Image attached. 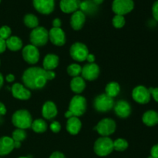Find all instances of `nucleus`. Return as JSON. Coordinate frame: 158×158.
Returning a JSON list of instances; mask_svg holds the SVG:
<instances>
[{
    "label": "nucleus",
    "mask_w": 158,
    "mask_h": 158,
    "mask_svg": "<svg viewBox=\"0 0 158 158\" xmlns=\"http://www.w3.org/2000/svg\"><path fill=\"white\" fill-rule=\"evenodd\" d=\"M46 77L48 80H53L56 77L55 72H53V70H46Z\"/></svg>",
    "instance_id": "40"
},
{
    "label": "nucleus",
    "mask_w": 158,
    "mask_h": 158,
    "mask_svg": "<svg viewBox=\"0 0 158 158\" xmlns=\"http://www.w3.org/2000/svg\"><path fill=\"white\" fill-rule=\"evenodd\" d=\"M6 80L9 83H12V82H13L15 80V77H14L13 74H9V75L6 76Z\"/></svg>",
    "instance_id": "44"
},
{
    "label": "nucleus",
    "mask_w": 158,
    "mask_h": 158,
    "mask_svg": "<svg viewBox=\"0 0 158 158\" xmlns=\"http://www.w3.org/2000/svg\"><path fill=\"white\" fill-rule=\"evenodd\" d=\"M14 147H15V148H19L21 147V143L20 142L14 141Z\"/></svg>",
    "instance_id": "47"
},
{
    "label": "nucleus",
    "mask_w": 158,
    "mask_h": 158,
    "mask_svg": "<svg viewBox=\"0 0 158 158\" xmlns=\"http://www.w3.org/2000/svg\"><path fill=\"white\" fill-rule=\"evenodd\" d=\"M103 1H104V0H93V2H94V4H96V5L102 4V3L103 2Z\"/></svg>",
    "instance_id": "46"
},
{
    "label": "nucleus",
    "mask_w": 158,
    "mask_h": 158,
    "mask_svg": "<svg viewBox=\"0 0 158 158\" xmlns=\"http://www.w3.org/2000/svg\"><path fill=\"white\" fill-rule=\"evenodd\" d=\"M149 91H150V94H151V97H153L154 100L158 103V87L149 88Z\"/></svg>",
    "instance_id": "35"
},
{
    "label": "nucleus",
    "mask_w": 158,
    "mask_h": 158,
    "mask_svg": "<svg viewBox=\"0 0 158 158\" xmlns=\"http://www.w3.org/2000/svg\"><path fill=\"white\" fill-rule=\"evenodd\" d=\"M112 23L114 27L117 28V29H120V28L124 26L126 21H125V18L123 15H116L113 19Z\"/></svg>",
    "instance_id": "32"
},
{
    "label": "nucleus",
    "mask_w": 158,
    "mask_h": 158,
    "mask_svg": "<svg viewBox=\"0 0 158 158\" xmlns=\"http://www.w3.org/2000/svg\"><path fill=\"white\" fill-rule=\"evenodd\" d=\"M151 154L154 158H158V143L151 148Z\"/></svg>",
    "instance_id": "37"
},
{
    "label": "nucleus",
    "mask_w": 158,
    "mask_h": 158,
    "mask_svg": "<svg viewBox=\"0 0 158 158\" xmlns=\"http://www.w3.org/2000/svg\"><path fill=\"white\" fill-rule=\"evenodd\" d=\"M26 137V132L25 130L23 129H19L17 128L16 130L12 132V138L14 141L20 142L21 143L23 140H24Z\"/></svg>",
    "instance_id": "30"
},
{
    "label": "nucleus",
    "mask_w": 158,
    "mask_h": 158,
    "mask_svg": "<svg viewBox=\"0 0 158 158\" xmlns=\"http://www.w3.org/2000/svg\"><path fill=\"white\" fill-rule=\"evenodd\" d=\"M132 97L137 103L140 104H146L151 100V95L149 89L144 86H137L133 89Z\"/></svg>",
    "instance_id": "10"
},
{
    "label": "nucleus",
    "mask_w": 158,
    "mask_h": 158,
    "mask_svg": "<svg viewBox=\"0 0 158 158\" xmlns=\"http://www.w3.org/2000/svg\"><path fill=\"white\" fill-rule=\"evenodd\" d=\"M12 31L8 26H3L0 28V38L6 40L11 36Z\"/></svg>",
    "instance_id": "33"
},
{
    "label": "nucleus",
    "mask_w": 158,
    "mask_h": 158,
    "mask_svg": "<svg viewBox=\"0 0 158 158\" xmlns=\"http://www.w3.org/2000/svg\"><path fill=\"white\" fill-rule=\"evenodd\" d=\"M3 83H4V78H3V76L2 75V73H0V89H1Z\"/></svg>",
    "instance_id": "45"
},
{
    "label": "nucleus",
    "mask_w": 158,
    "mask_h": 158,
    "mask_svg": "<svg viewBox=\"0 0 158 158\" xmlns=\"http://www.w3.org/2000/svg\"><path fill=\"white\" fill-rule=\"evenodd\" d=\"M105 91H106V95L114 98V97H117L120 93V86L119 83H116V82H110L106 85Z\"/></svg>",
    "instance_id": "26"
},
{
    "label": "nucleus",
    "mask_w": 158,
    "mask_h": 158,
    "mask_svg": "<svg viewBox=\"0 0 158 158\" xmlns=\"http://www.w3.org/2000/svg\"><path fill=\"white\" fill-rule=\"evenodd\" d=\"M24 24L27 27L31 29H35L39 26V19L33 14H26L23 19Z\"/></svg>",
    "instance_id": "28"
},
{
    "label": "nucleus",
    "mask_w": 158,
    "mask_h": 158,
    "mask_svg": "<svg viewBox=\"0 0 158 158\" xmlns=\"http://www.w3.org/2000/svg\"><path fill=\"white\" fill-rule=\"evenodd\" d=\"M12 122L14 126L19 129H28L32 125V116L26 110H19L14 113L12 117Z\"/></svg>",
    "instance_id": "2"
},
{
    "label": "nucleus",
    "mask_w": 158,
    "mask_h": 158,
    "mask_svg": "<svg viewBox=\"0 0 158 158\" xmlns=\"http://www.w3.org/2000/svg\"><path fill=\"white\" fill-rule=\"evenodd\" d=\"M43 65L45 70H53L59 65V57L55 54H47L43 60Z\"/></svg>",
    "instance_id": "22"
},
{
    "label": "nucleus",
    "mask_w": 158,
    "mask_h": 158,
    "mask_svg": "<svg viewBox=\"0 0 158 158\" xmlns=\"http://www.w3.org/2000/svg\"><path fill=\"white\" fill-rule=\"evenodd\" d=\"M43 117L46 120H52L57 115V107L52 101H47L43 104L42 108Z\"/></svg>",
    "instance_id": "20"
},
{
    "label": "nucleus",
    "mask_w": 158,
    "mask_h": 158,
    "mask_svg": "<svg viewBox=\"0 0 158 158\" xmlns=\"http://www.w3.org/2000/svg\"><path fill=\"white\" fill-rule=\"evenodd\" d=\"M12 96L15 98L21 100H27L30 98L31 93L27 87H25L23 84L15 83L11 88Z\"/></svg>",
    "instance_id": "15"
},
{
    "label": "nucleus",
    "mask_w": 158,
    "mask_h": 158,
    "mask_svg": "<svg viewBox=\"0 0 158 158\" xmlns=\"http://www.w3.org/2000/svg\"><path fill=\"white\" fill-rule=\"evenodd\" d=\"M49 158H66L65 157V155L61 152H59V151H56V152H53L50 155Z\"/></svg>",
    "instance_id": "39"
},
{
    "label": "nucleus",
    "mask_w": 158,
    "mask_h": 158,
    "mask_svg": "<svg viewBox=\"0 0 158 158\" xmlns=\"http://www.w3.org/2000/svg\"><path fill=\"white\" fill-rule=\"evenodd\" d=\"M31 44L35 46H43L46 44L49 40V32L43 26L33 29L29 35Z\"/></svg>",
    "instance_id": "4"
},
{
    "label": "nucleus",
    "mask_w": 158,
    "mask_h": 158,
    "mask_svg": "<svg viewBox=\"0 0 158 158\" xmlns=\"http://www.w3.org/2000/svg\"><path fill=\"white\" fill-rule=\"evenodd\" d=\"M152 13L154 19L158 22V1H156L154 3L152 7Z\"/></svg>",
    "instance_id": "36"
},
{
    "label": "nucleus",
    "mask_w": 158,
    "mask_h": 158,
    "mask_svg": "<svg viewBox=\"0 0 158 158\" xmlns=\"http://www.w3.org/2000/svg\"><path fill=\"white\" fill-rule=\"evenodd\" d=\"M134 8L133 0H114L112 9L116 15H124L130 13Z\"/></svg>",
    "instance_id": "8"
},
{
    "label": "nucleus",
    "mask_w": 158,
    "mask_h": 158,
    "mask_svg": "<svg viewBox=\"0 0 158 158\" xmlns=\"http://www.w3.org/2000/svg\"><path fill=\"white\" fill-rule=\"evenodd\" d=\"M85 21H86V15L84 12L81 10H77L73 12L70 18L71 27L76 31L80 30L83 27Z\"/></svg>",
    "instance_id": "17"
},
{
    "label": "nucleus",
    "mask_w": 158,
    "mask_h": 158,
    "mask_svg": "<svg viewBox=\"0 0 158 158\" xmlns=\"http://www.w3.org/2000/svg\"><path fill=\"white\" fill-rule=\"evenodd\" d=\"M80 2V0H61L60 6L64 13H73L79 10Z\"/></svg>",
    "instance_id": "18"
},
{
    "label": "nucleus",
    "mask_w": 158,
    "mask_h": 158,
    "mask_svg": "<svg viewBox=\"0 0 158 158\" xmlns=\"http://www.w3.org/2000/svg\"><path fill=\"white\" fill-rule=\"evenodd\" d=\"M0 2H1V0H0Z\"/></svg>",
    "instance_id": "50"
},
{
    "label": "nucleus",
    "mask_w": 158,
    "mask_h": 158,
    "mask_svg": "<svg viewBox=\"0 0 158 158\" xmlns=\"http://www.w3.org/2000/svg\"><path fill=\"white\" fill-rule=\"evenodd\" d=\"M23 57L29 64H35L40 60V52L36 46L33 45H27L23 49Z\"/></svg>",
    "instance_id": "11"
},
{
    "label": "nucleus",
    "mask_w": 158,
    "mask_h": 158,
    "mask_svg": "<svg viewBox=\"0 0 158 158\" xmlns=\"http://www.w3.org/2000/svg\"><path fill=\"white\" fill-rule=\"evenodd\" d=\"M115 114L120 118H127L131 114V106L125 100H119L114 106Z\"/></svg>",
    "instance_id": "16"
},
{
    "label": "nucleus",
    "mask_w": 158,
    "mask_h": 158,
    "mask_svg": "<svg viewBox=\"0 0 158 158\" xmlns=\"http://www.w3.org/2000/svg\"><path fill=\"white\" fill-rule=\"evenodd\" d=\"M6 114V107L2 103L0 102V116H3Z\"/></svg>",
    "instance_id": "42"
},
{
    "label": "nucleus",
    "mask_w": 158,
    "mask_h": 158,
    "mask_svg": "<svg viewBox=\"0 0 158 158\" xmlns=\"http://www.w3.org/2000/svg\"><path fill=\"white\" fill-rule=\"evenodd\" d=\"M142 120L145 125L153 127L158 124V113L155 110H148L143 114Z\"/></svg>",
    "instance_id": "23"
},
{
    "label": "nucleus",
    "mask_w": 158,
    "mask_h": 158,
    "mask_svg": "<svg viewBox=\"0 0 158 158\" xmlns=\"http://www.w3.org/2000/svg\"><path fill=\"white\" fill-rule=\"evenodd\" d=\"M6 49V40H4L3 39L0 38V53H2V52H4Z\"/></svg>",
    "instance_id": "38"
},
{
    "label": "nucleus",
    "mask_w": 158,
    "mask_h": 158,
    "mask_svg": "<svg viewBox=\"0 0 158 158\" xmlns=\"http://www.w3.org/2000/svg\"><path fill=\"white\" fill-rule=\"evenodd\" d=\"M31 127L35 133H43L47 129V123L43 119H37L32 121Z\"/></svg>",
    "instance_id": "27"
},
{
    "label": "nucleus",
    "mask_w": 158,
    "mask_h": 158,
    "mask_svg": "<svg viewBox=\"0 0 158 158\" xmlns=\"http://www.w3.org/2000/svg\"><path fill=\"white\" fill-rule=\"evenodd\" d=\"M14 148V140L12 137L6 136L0 137V156L8 155L13 151Z\"/></svg>",
    "instance_id": "19"
},
{
    "label": "nucleus",
    "mask_w": 158,
    "mask_h": 158,
    "mask_svg": "<svg viewBox=\"0 0 158 158\" xmlns=\"http://www.w3.org/2000/svg\"><path fill=\"white\" fill-rule=\"evenodd\" d=\"M19 158H28V157H19Z\"/></svg>",
    "instance_id": "48"
},
{
    "label": "nucleus",
    "mask_w": 158,
    "mask_h": 158,
    "mask_svg": "<svg viewBox=\"0 0 158 158\" xmlns=\"http://www.w3.org/2000/svg\"><path fill=\"white\" fill-rule=\"evenodd\" d=\"M6 48L11 51H18L22 49L23 47V42L21 39L18 36H10L9 39L6 40Z\"/></svg>",
    "instance_id": "25"
},
{
    "label": "nucleus",
    "mask_w": 158,
    "mask_h": 158,
    "mask_svg": "<svg viewBox=\"0 0 158 158\" xmlns=\"http://www.w3.org/2000/svg\"><path fill=\"white\" fill-rule=\"evenodd\" d=\"M49 127H50V130L53 133H58L61 130V125L60 124L58 121H54L51 123Z\"/></svg>",
    "instance_id": "34"
},
{
    "label": "nucleus",
    "mask_w": 158,
    "mask_h": 158,
    "mask_svg": "<svg viewBox=\"0 0 158 158\" xmlns=\"http://www.w3.org/2000/svg\"><path fill=\"white\" fill-rule=\"evenodd\" d=\"M86 110V100L83 97L77 95L70 100L69 106V111L73 117H80L85 113Z\"/></svg>",
    "instance_id": "5"
},
{
    "label": "nucleus",
    "mask_w": 158,
    "mask_h": 158,
    "mask_svg": "<svg viewBox=\"0 0 158 158\" xmlns=\"http://www.w3.org/2000/svg\"><path fill=\"white\" fill-rule=\"evenodd\" d=\"M82 77L84 80L93 81L100 75V68L96 63H87L82 68Z\"/></svg>",
    "instance_id": "13"
},
{
    "label": "nucleus",
    "mask_w": 158,
    "mask_h": 158,
    "mask_svg": "<svg viewBox=\"0 0 158 158\" xmlns=\"http://www.w3.org/2000/svg\"><path fill=\"white\" fill-rule=\"evenodd\" d=\"M48 81L46 70L41 67H30L23 75V82L25 86L31 89H40L44 87Z\"/></svg>",
    "instance_id": "1"
},
{
    "label": "nucleus",
    "mask_w": 158,
    "mask_h": 158,
    "mask_svg": "<svg viewBox=\"0 0 158 158\" xmlns=\"http://www.w3.org/2000/svg\"><path fill=\"white\" fill-rule=\"evenodd\" d=\"M82 123L80 119L77 117H72L68 119L66 123V130L72 135H76L80 132Z\"/></svg>",
    "instance_id": "21"
},
{
    "label": "nucleus",
    "mask_w": 158,
    "mask_h": 158,
    "mask_svg": "<svg viewBox=\"0 0 158 158\" xmlns=\"http://www.w3.org/2000/svg\"><path fill=\"white\" fill-rule=\"evenodd\" d=\"M70 88L73 92L75 94H81L86 88V83H85L84 79L80 77H73L70 82Z\"/></svg>",
    "instance_id": "24"
},
{
    "label": "nucleus",
    "mask_w": 158,
    "mask_h": 158,
    "mask_svg": "<svg viewBox=\"0 0 158 158\" xmlns=\"http://www.w3.org/2000/svg\"><path fill=\"white\" fill-rule=\"evenodd\" d=\"M116 127L117 125L114 120L110 118H104L97 123L94 129L102 137H108L115 132Z\"/></svg>",
    "instance_id": "7"
},
{
    "label": "nucleus",
    "mask_w": 158,
    "mask_h": 158,
    "mask_svg": "<svg viewBox=\"0 0 158 158\" xmlns=\"http://www.w3.org/2000/svg\"><path fill=\"white\" fill-rule=\"evenodd\" d=\"M49 39L52 44L57 46H62L66 43V35L61 28H54L49 30Z\"/></svg>",
    "instance_id": "14"
},
{
    "label": "nucleus",
    "mask_w": 158,
    "mask_h": 158,
    "mask_svg": "<svg viewBox=\"0 0 158 158\" xmlns=\"http://www.w3.org/2000/svg\"><path fill=\"white\" fill-rule=\"evenodd\" d=\"M66 70H67V73L70 77H80V74H81L82 67L77 63H73L68 66Z\"/></svg>",
    "instance_id": "29"
},
{
    "label": "nucleus",
    "mask_w": 158,
    "mask_h": 158,
    "mask_svg": "<svg viewBox=\"0 0 158 158\" xmlns=\"http://www.w3.org/2000/svg\"><path fill=\"white\" fill-rule=\"evenodd\" d=\"M148 158H154V157H152V156H150V157H148Z\"/></svg>",
    "instance_id": "49"
},
{
    "label": "nucleus",
    "mask_w": 158,
    "mask_h": 158,
    "mask_svg": "<svg viewBox=\"0 0 158 158\" xmlns=\"http://www.w3.org/2000/svg\"><path fill=\"white\" fill-rule=\"evenodd\" d=\"M94 152L100 157L109 155L114 151V141L108 137H102L97 139L94 143Z\"/></svg>",
    "instance_id": "3"
},
{
    "label": "nucleus",
    "mask_w": 158,
    "mask_h": 158,
    "mask_svg": "<svg viewBox=\"0 0 158 158\" xmlns=\"http://www.w3.org/2000/svg\"><path fill=\"white\" fill-rule=\"evenodd\" d=\"M128 148V142L125 139L118 138L114 141V150L117 151H123Z\"/></svg>",
    "instance_id": "31"
},
{
    "label": "nucleus",
    "mask_w": 158,
    "mask_h": 158,
    "mask_svg": "<svg viewBox=\"0 0 158 158\" xmlns=\"http://www.w3.org/2000/svg\"><path fill=\"white\" fill-rule=\"evenodd\" d=\"M94 106L96 110L99 112H108L114 106V98L109 97L106 94H100L94 100Z\"/></svg>",
    "instance_id": "6"
},
{
    "label": "nucleus",
    "mask_w": 158,
    "mask_h": 158,
    "mask_svg": "<svg viewBox=\"0 0 158 158\" xmlns=\"http://www.w3.org/2000/svg\"><path fill=\"white\" fill-rule=\"evenodd\" d=\"M69 52H70L71 57L74 60L77 62H83L86 60L89 54V50L86 45L77 42L71 46Z\"/></svg>",
    "instance_id": "9"
},
{
    "label": "nucleus",
    "mask_w": 158,
    "mask_h": 158,
    "mask_svg": "<svg viewBox=\"0 0 158 158\" xmlns=\"http://www.w3.org/2000/svg\"><path fill=\"white\" fill-rule=\"evenodd\" d=\"M61 23V20L59 18H56L55 19H53V21H52V26H53L54 28H60Z\"/></svg>",
    "instance_id": "41"
},
{
    "label": "nucleus",
    "mask_w": 158,
    "mask_h": 158,
    "mask_svg": "<svg viewBox=\"0 0 158 158\" xmlns=\"http://www.w3.org/2000/svg\"><path fill=\"white\" fill-rule=\"evenodd\" d=\"M86 60H87V61L89 62V63H93L95 61V56H94V54L89 53L88 54L87 57H86Z\"/></svg>",
    "instance_id": "43"
},
{
    "label": "nucleus",
    "mask_w": 158,
    "mask_h": 158,
    "mask_svg": "<svg viewBox=\"0 0 158 158\" xmlns=\"http://www.w3.org/2000/svg\"><path fill=\"white\" fill-rule=\"evenodd\" d=\"M32 3L35 10L43 15L52 13L55 8V0H32Z\"/></svg>",
    "instance_id": "12"
}]
</instances>
